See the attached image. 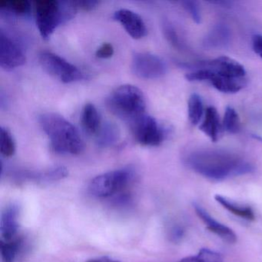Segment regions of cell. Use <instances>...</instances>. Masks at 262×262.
<instances>
[{
  "instance_id": "cell-1",
  "label": "cell",
  "mask_w": 262,
  "mask_h": 262,
  "mask_svg": "<svg viewBox=\"0 0 262 262\" xmlns=\"http://www.w3.org/2000/svg\"><path fill=\"white\" fill-rule=\"evenodd\" d=\"M184 162L192 171L216 182L250 174L254 170L248 161L225 150H197L187 155Z\"/></svg>"
},
{
  "instance_id": "cell-2",
  "label": "cell",
  "mask_w": 262,
  "mask_h": 262,
  "mask_svg": "<svg viewBox=\"0 0 262 262\" xmlns=\"http://www.w3.org/2000/svg\"><path fill=\"white\" fill-rule=\"evenodd\" d=\"M39 125L50 140L55 152L62 155H79L85 148L77 128L63 116L54 113L39 116Z\"/></svg>"
},
{
  "instance_id": "cell-3",
  "label": "cell",
  "mask_w": 262,
  "mask_h": 262,
  "mask_svg": "<svg viewBox=\"0 0 262 262\" xmlns=\"http://www.w3.org/2000/svg\"><path fill=\"white\" fill-rule=\"evenodd\" d=\"M76 2L37 0L34 2L36 26L41 36L48 39L58 27L74 17L77 13Z\"/></svg>"
},
{
  "instance_id": "cell-4",
  "label": "cell",
  "mask_w": 262,
  "mask_h": 262,
  "mask_svg": "<svg viewBox=\"0 0 262 262\" xmlns=\"http://www.w3.org/2000/svg\"><path fill=\"white\" fill-rule=\"evenodd\" d=\"M107 105L113 114L129 123L145 113V96L133 85L116 88L108 96Z\"/></svg>"
},
{
  "instance_id": "cell-5",
  "label": "cell",
  "mask_w": 262,
  "mask_h": 262,
  "mask_svg": "<svg viewBox=\"0 0 262 262\" xmlns=\"http://www.w3.org/2000/svg\"><path fill=\"white\" fill-rule=\"evenodd\" d=\"M134 178V171L129 168L103 173L92 179L89 185V191L97 199L113 198L125 191Z\"/></svg>"
},
{
  "instance_id": "cell-6",
  "label": "cell",
  "mask_w": 262,
  "mask_h": 262,
  "mask_svg": "<svg viewBox=\"0 0 262 262\" xmlns=\"http://www.w3.org/2000/svg\"><path fill=\"white\" fill-rule=\"evenodd\" d=\"M39 61L45 71L64 83H71L84 79L83 73L77 67L51 52H42L39 54Z\"/></svg>"
},
{
  "instance_id": "cell-7",
  "label": "cell",
  "mask_w": 262,
  "mask_h": 262,
  "mask_svg": "<svg viewBox=\"0 0 262 262\" xmlns=\"http://www.w3.org/2000/svg\"><path fill=\"white\" fill-rule=\"evenodd\" d=\"M136 140L143 146H159L165 139V132L156 119L143 114L130 122Z\"/></svg>"
},
{
  "instance_id": "cell-8",
  "label": "cell",
  "mask_w": 262,
  "mask_h": 262,
  "mask_svg": "<svg viewBox=\"0 0 262 262\" xmlns=\"http://www.w3.org/2000/svg\"><path fill=\"white\" fill-rule=\"evenodd\" d=\"M190 82H208L219 91L225 93H236L246 85V78H231L222 76L207 68H198L187 73Z\"/></svg>"
},
{
  "instance_id": "cell-9",
  "label": "cell",
  "mask_w": 262,
  "mask_h": 262,
  "mask_svg": "<svg viewBox=\"0 0 262 262\" xmlns=\"http://www.w3.org/2000/svg\"><path fill=\"white\" fill-rule=\"evenodd\" d=\"M132 68L136 76L143 79H159L167 72L166 63L162 58L145 52L134 53Z\"/></svg>"
},
{
  "instance_id": "cell-10",
  "label": "cell",
  "mask_w": 262,
  "mask_h": 262,
  "mask_svg": "<svg viewBox=\"0 0 262 262\" xmlns=\"http://www.w3.org/2000/svg\"><path fill=\"white\" fill-rule=\"evenodd\" d=\"M190 68H207L222 76L231 78H245L246 71L242 64L227 56H221L212 60L201 61L197 64H182Z\"/></svg>"
},
{
  "instance_id": "cell-11",
  "label": "cell",
  "mask_w": 262,
  "mask_h": 262,
  "mask_svg": "<svg viewBox=\"0 0 262 262\" xmlns=\"http://www.w3.org/2000/svg\"><path fill=\"white\" fill-rule=\"evenodd\" d=\"M24 52L10 37L1 31L0 34V66L6 70L22 67L26 62Z\"/></svg>"
},
{
  "instance_id": "cell-12",
  "label": "cell",
  "mask_w": 262,
  "mask_h": 262,
  "mask_svg": "<svg viewBox=\"0 0 262 262\" xmlns=\"http://www.w3.org/2000/svg\"><path fill=\"white\" fill-rule=\"evenodd\" d=\"M69 176V171L66 167L58 166L42 171L33 170H19L13 172L14 179L22 182H53L62 180Z\"/></svg>"
},
{
  "instance_id": "cell-13",
  "label": "cell",
  "mask_w": 262,
  "mask_h": 262,
  "mask_svg": "<svg viewBox=\"0 0 262 262\" xmlns=\"http://www.w3.org/2000/svg\"><path fill=\"white\" fill-rule=\"evenodd\" d=\"M113 19L119 22L133 39H142L146 35L147 29L143 19L132 10L126 9L117 10L113 14Z\"/></svg>"
},
{
  "instance_id": "cell-14",
  "label": "cell",
  "mask_w": 262,
  "mask_h": 262,
  "mask_svg": "<svg viewBox=\"0 0 262 262\" xmlns=\"http://www.w3.org/2000/svg\"><path fill=\"white\" fill-rule=\"evenodd\" d=\"M193 208L195 211L196 214L205 224L207 229L219 236L224 242L229 244H234L237 242V235L231 228L216 221L199 204L194 202L193 203Z\"/></svg>"
},
{
  "instance_id": "cell-15",
  "label": "cell",
  "mask_w": 262,
  "mask_h": 262,
  "mask_svg": "<svg viewBox=\"0 0 262 262\" xmlns=\"http://www.w3.org/2000/svg\"><path fill=\"white\" fill-rule=\"evenodd\" d=\"M19 206L16 204L8 205L3 211L0 219V233L2 240L11 241L15 238L19 228Z\"/></svg>"
},
{
  "instance_id": "cell-16",
  "label": "cell",
  "mask_w": 262,
  "mask_h": 262,
  "mask_svg": "<svg viewBox=\"0 0 262 262\" xmlns=\"http://www.w3.org/2000/svg\"><path fill=\"white\" fill-rule=\"evenodd\" d=\"M199 129L209 137L212 142H217L220 133L221 124L219 113L214 107L209 106L206 108L203 122L199 126Z\"/></svg>"
},
{
  "instance_id": "cell-17",
  "label": "cell",
  "mask_w": 262,
  "mask_h": 262,
  "mask_svg": "<svg viewBox=\"0 0 262 262\" xmlns=\"http://www.w3.org/2000/svg\"><path fill=\"white\" fill-rule=\"evenodd\" d=\"M230 38L231 34L228 27L224 24H219L205 36L204 44L208 48H223L229 43Z\"/></svg>"
},
{
  "instance_id": "cell-18",
  "label": "cell",
  "mask_w": 262,
  "mask_h": 262,
  "mask_svg": "<svg viewBox=\"0 0 262 262\" xmlns=\"http://www.w3.org/2000/svg\"><path fill=\"white\" fill-rule=\"evenodd\" d=\"M81 122L85 133L89 135L97 134L102 124L97 108L93 104L88 103L84 106Z\"/></svg>"
},
{
  "instance_id": "cell-19",
  "label": "cell",
  "mask_w": 262,
  "mask_h": 262,
  "mask_svg": "<svg viewBox=\"0 0 262 262\" xmlns=\"http://www.w3.org/2000/svg\"><path fill=\"white\" fill-rule=\"evenodd\" d=\"M214 199L224 208L241 219L247 221H254L255 219L254 211L251 207L248 206V205L235 203L220 194H216L214 196Z\"/></svg>"
},
{
  "instance_id": "cell-20",
  "label": "cell",
  "mask_w": 262,
  "mask_h": 262,
  "mask_svg": "<svg viewBox=\"0 0 262 262\" xmlns=\"http://www.w3.org/2000/svg\"><path fill=\"white\" fill-rule=\"evenodd\" d=\"M96 135L97 145L101 148H107L119 140V128L113 122H105L101 125L100 129Z\"/></svg>"
},
{
  "instance_id": "cell-21",
  "label": "cell",
  "mask_w": 262,
  "mask_h": 262,
  "mask_svg": "<svg viewBox=\"0 0 262 262\" xmlns=\"http://www.w3.org/2000/svg\"><path fill=\"white\" fill-rule=\"evenodd\" d=\"M0 10L10 15L24 16L30 13L31 5L27 0H3L0 2Z\"/></svg>"
},
{
  "instance_id": "cell-22",
  "label": "cell",
  "mask_w": 262,
  "mask_h": 262,
  "mask_svg": "<svg viewBox=\"0 0 262 262\" xmlns=\"http://www.w3.org/2000/svg\"><path fill=\"white\" fill-rule=\"evenodd\" d=\"M22 248V241L14 238L11 241H0V251L4 262H14Z\"/></svg>"
},
{
  "instance_id": "cell-23",
  "label": "cell",
  "mask_w": 262,
  "mask_h": 262,
  "mask_svg": "<svg viewBox=\"0 0 262 262\" xmlns=\"http://www.w3.org/2000/svg\"><path fill=\"white\" fill-rule=\"evenodd\" d=\"M188 119L193 125H199L204 114V105L202 98L197 93H193L188 99Z\"/></svg>"
},
{
  "instance_id": "cell-24",
  "label": "cell",
  "mask_w": 262,
  "mask_h": 262,
  "mask_svg": "<svg viewBox=\"0 0 262 262\" xmlns=\"http://www.w3.org/2000/svg\"><path fill=\"white\" fill-rule=\"evenodd\" d=\"M179 262H223V257L217 251L202 248L196 255L184 257Z\"/></svg>"
},
{
  "instance_id": "cell-25",
  "label": "cell",
  "mask_w": 262,
  "mask_h": 262,
  "mask_svg": "<svg viewBox=\"0 0 262 262\" xmlns=\"http://www.w3.org/2000/svg\"><path fill=\"white\" fill-rule=\"evenodd\" d=\"M223 126L225 131L231 133V134L238 133L239 129H240V120H239L238 114L232 107L228 106L225 110Z\"/></svg>"
},
{
  "instance_id": "cell-26",
  "label": "cell",
  "mask_w": 262,
  "mask_h": 262,
  "mask_svg": "<svg viewBox=\"0 0 262 262\" xmlns=\"http://www.w3.org/2000/svg\"><path fill=\"white\" fill-rule=\"evenodd\" d=\"M1 154L5 157H11L16 151V145L11 133L7 128L1 127Z\"/></svg>"
},
{
  "instance_id": "cell-27",
  "label": "cell",
  "mask_w": 262,
  "mask_h": 262,
  "mask_svg": "<svg viewBox=\"0 0 262 262\" xmlns=\"http://www.w3.org/2000/svg\"><path fill=\"white\" fill-rule=\"evenodd\" d=\"M162 30H163L164 35L168 42H170V44H171L176 48L180 49L182 45L179 41V36L171 24L168 21H165L162 24Z\"/></svg>"
},
{
  "instance_id": "cell-28",
  "label": "cell",
  "mask_w": 262,
  "mask_h": 262,
  "mask_svg": "<svg viewBox=\"0 0 262 262\" xmlns=\"http://www.w3.org/2000/svg\"><path fill=\"white\" fill-rule=\"evenodd\" d=\"M184 8L186 10L187 12L191 15L193 20L197 24H199L202 20V16H201L200 9L197 3L194 1H185L182 3Z\"/></svg>"
},
{
  "instance_id": "cell-29",
  "label": "cell",
  "mask_w": 262,
  "mask_h": 262,
  "mask_svg": "<svg viewBox=\"0 0 262 262\" xmlns=\"http://www.w3.org/2000/svg\"><path fill=\"white\" fill-rule=\"evenodd\" d=\"M185 234V229L180 225H174L170 228L168 237L170 241L174 243H179L183 238Z\"/></svg>"
},
{
  "instance_id": "cell-30",
  "label": "cell",
  "mask_w": 262,
  "mask_h": 262,
  "mask_svg": "<svg viewBox=\"0 0 262 262\" xmlns=\"http://www.w3.org/2000/svg\"><path fill=\"white\" fill-rule=\"evenodd\" d=\"M114 54V48L110 43H103L97 50L96 56L100 59H108Z\"/></svg>"
},
{
  "instance_id": "cell-31",
  "label": "cell",
  "mask_w": 262,
  "mask_h": 262,
  "mask_svg": "<svg viewBox=\"0 0 262 262\" xmlns=\"http://www.w3.org/2000/svg\"><path fill=\"white\" fill-rule=\"evenodd\" d=\"M252 47L254 53L262 58V35H255L253 36Z\"/></svg>"
},
{
  "instance_id": "cell-32",
  "label": "cell",
  "mask_w": 262,
  "mask_h": 262,
  "mask_svg": "<svg viewBox=\"0 0 262 262\" xmlns=\"http://www.w3.org/2000/svg\"><path fill=\"white\" fill-rule=\"evenodd\" d=\"M78 9L81 8L84 10H91L99 4L98 1H78L76 2Z\"/></svg>"
},
{
  "instance_id": "cell-33",
  "label": "cell",
  "mask_w": 262,
  "mask_h": 262,
  "mask_svg": "<svg viewBox=\"0 0 262 262\" xmlns=\"http://www.w3.org/2000/svg\"><path fill=\"white\" fill-rule=\"evenodd\" d=\"M85 262H121L120 260H115V259L111 258L110 257H96V258L90 259V260H87Z\"/></svg>"
},
{
  "instance_id": "cell-34",
  "label": "cell",
  "mask_w": 262,
  "mask_h": 262,
  "mask_svg": "<svg viewBox=\"0 0 262 262\" xmlns=\"http://www.w3.org/2000/svg\"><path fill=\"white\" fill-rule=\"evenodd\" d=\"M254 138H255V139H258V140L260 141V142H262V138L260 137V136H254Z\"/></svg>"
}]
</instances>
